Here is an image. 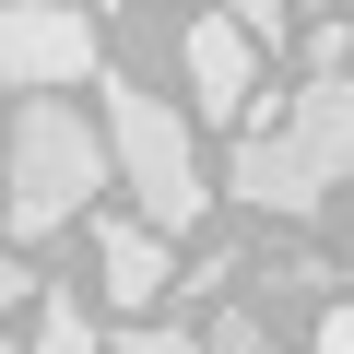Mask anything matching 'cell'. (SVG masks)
Wrapping results in <instances>:
<instances>
[{
    "mask_svg": "<svg viewBox=\"0 0 354 354\" xmlns=\"http://www.w3.org/2000/svg\"><path fill=\"white\" fill-rule=\"evenodd\" d=\"M106 177H118V153H106V130L71 95H24V118L0 130V213H12V236L83 225Z\"/></svg>",
    "mask_w": 354,
    "mask_h": 354,
    "instance_id": "7a4b0ae2",
    "label": "cell"
},
{
    "mask_svg": "<svg viewBox=\"0 0 354 354\" xmlns=\"http://www.w3.org/2000/svg\"><path fill=\"white\" fill-rule=\"evenodd\" d=\"M106 354H201V330H177V319H142V330H118Z\"/></svg>",
    "mask_w": 354,
    "mask_h": 354,
    "instance_id": "9c48e42d",
    "label": "cell"
},
{
    "mask_svg": "<svg viewBox=\"0 0 354 354\" xmlns=\"http://www.w3.org/2000/svg\"><path fill=\"white\" fill-rule=\"evenodd\" d=\"M201 354H272V342H260V319H248V307H213V330H201Z\"/></svg>",
    "mask_w": 354,
    "mask_h": 354,
    "instance_id": "30bf717a",
    "label": "cell"
},
{
    "mask_svg": "<svg viewBox=\"0 0 354 354\" xmlns=\"http://www.w3.org/2000/svg\"><path fill=\"white\" fill-rule=\"evenodd\" d=\"M342 177H354V71H307L260 130H236L225 189L272 225H307V213H330Z\"/></svg>",
    "mask_w": 354,
    "mask_h": 354,
    "instance_id": "6da1fadb",
    "label": "cell"
},
{
    "mask_svg": "<svg viewBox=\"0 0 354 354\" xmlns=\"http://www.w3.org/2000/svg\"><path fill=\"white\" fill-rule=\"evenodd\" d=\"M177 71H189V106L201 118H236V130H260L283 106V95H260V36L236 12H201L189 36H177Z\"/></svg>",
    "mask_w": 354,
    "mask_h": 354,
    "instance_id": "5b68a950",
    "label": "cell"
},
{
    "mask_svg": "<svg viewBox=\"0 0 354 354\" xmlns=\"http://www.w3.org/2000/svg\"><path fill=\"white\" fill-rule=\"evenodd\" d=\"M307 71H354V24H342V12L307 24Z\"/></svg>",
    "mask_w": 354,
    "mask_h": 354,
    "instance_id": "8fae6325",
    "label": "cell"
},
{
    "mask_svg": "<svg viewBox=\"0 0 354 354\" xmlns=\"http://www.w3.org/2000/svg\"><path fill=\"white\" fill-rule=\"evenodd\" d=\"M307 354H354V307H330V319H319V342H307Z\"/></svg>",
    "mask_w": 354,
    "mask_h": 354,
    "instance_id": "4fadbf2b",
    "label": "cell"
},
{
    "mask_svg": "<svg viewBox=\"0 0 354 354\" xmlns=\"http://www.w3.org/2000/svg\"><path fill=\"white\" fill-rule=\"evenodd\" d=\"M24 354H106V342H95L83 295H59V283H48V295H36V330H24Z\"/></svg>",
    "mask_w": 354,
    "mask_h": 354,
    "instance_id": "52a82bcc",
    "label": "cell"
},
{
    "mask_svg": "<svg viewBox=\"0 0 354 354\" xmlns=\"http://www.w3.org/2000/svg\"><path fill=\"white\" fill-rule=\"evenodd\" d=\"M106 153H118V189L142 201V225L189 236V225L213 213V177H201L189 118H177V106H153L142 83H106Z\"/></svg>",
    "mask_w": 354,
    "mask_h": 354,
    "instance_id": "3957f363",
    "label": "cell"
},
{
    "mask_svg": "<svg viewBox=\"0 0 354 354\" xmlns=\"http://www.w3.org/2000/svg\"><path fill=\"white\" fill-rule=\"evenodd\" d=\"M24 330H36V272L0 248V354H24Z\"/></svg>",
    "mask_w": 354,
    "mask_h": 354,
    "instance_id": "ba28073f",
    "label": "cell"
},
{
    "mask_svg": "<svg viewBox=\"0 0 354 354\" xmlns=\"http://www.w3.org/2000/svg\"><path fill=\"white\" fill-rule=\"evenodd\" d=\"M165 248H177L165 225L106 213V225H95V295H106V307H130V319H153V295L177 283V260H165Z\"/></svg>",
    "mask_w": 354,
    "mask_h": 354,
    "instance_id": "8992f818",
    "label": "cell"
},
{
    "mask_svg": "<svg viewBox=\"0 0 354 354\" xmlns=\"http://www.w3.org/2000/svg\"><path fill=\"white\" fill-rule=\"evenodd\" d=\"M106 71L95 0H0V83L12 95H71Z\"/></svg>",
    "mask_w": 354,
    "mask_h": 354,
    "instance_id": "277c9868",
    "label": "cell"
},
{
    "mask_svg": "<svg viewBox=\"0 0 354 354\" xmlns=\"http://www.w3.org/2000/svg\"><path fill=\"white\" fill-rule=\"evenodd\" d=\"M225 12H236V24L260 36V48H283V0H225Z\"/></svg>",
    "mask_w": 354,
    "mask_h": 354,
    "instance_id": "7c38bea8",
    "label": "cell"
}]
</instances>
